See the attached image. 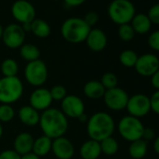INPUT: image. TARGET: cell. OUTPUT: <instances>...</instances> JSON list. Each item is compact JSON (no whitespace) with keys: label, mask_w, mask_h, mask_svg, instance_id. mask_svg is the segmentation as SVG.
Masks as SVG:
<instances>
[{"label":"cell","mask_w":159,"mask_h":159,"mask_svg":"<svg viewBox=\"0 0 159 159\" xmlns=\"http://www.w3.org/2000/svg\"><path fill=\"white\" fill-rule=\"evenodd\" d=\"M24 94V84L16 77H2L0 79V103L11 105L17 102Z\"/></svg>","instance_id":"cell-4"},{"label":"cell","mask_w":159,"mask_h":159,"mask_svg":"<svg viewBox=\"0 0 159 159\" xmlns=\"http://www.w3.org/2000/svg\"><path fill=\"white\" fill-rule=\"evenodd\" d=\"M25 78L30 85L41 87L48 79V67L44 61L38 59L28 62L25 68Z\"/></svg>","instance_id":"cell-7"},{"label":"cell","mask_w":159,"mask_h":159,"mask_svg":"<svg viewBox=\"0 0 159 159\" xmlns=\"http://www.w3.org/2000/svg\"><path fill=\"white\" fill-rule=\"evenodd\" d=\"M21 159H40V157L36 153H34L33 152H30L24 155H21Z\"/></svg>","instance_id":"cell-41"},{"label":"cell","mask_w":159,"mask_h":159,"mask_svg":"<svg viewBox=\"0 0 159 159\" xmlns=\"http://www.w3.org/2000/svg\"><path fill=\"white\" fill-rule=\"evenodd\" d=\"M138 54L136 52L132 50H125L123 51L119 55V61L120 63L126 67H133L136 65V62L138 60Z\"/></svg>","instance_id":"cell-28"},{"label":"cell","mask_w":159,"mask_h":159,"mask_svg":"<svg viewBox=\"0 0 159 159\" xmlns=\"http://www.w3.org/2000/svg\"><path fill=\"white\" fill-rule=\"evenodd\" d=\"M147 16L152 24L159 25V3L154 4L150 8Z\"/></svg>","instance_id":"cell-33"},{"label":"cell","mask_w":159,"mask_h":159,"mask_svg":"<svg viewBox=\"0 0 159 159\" xmlns=\"http://www.w3.org/2000/svg\"><path fill=\"white\" fill-rule=\"evenodd\" d=\"M43 135L54 139L64 137L68 129L67 117L55 108H49L42 111L39 123Z\"/></svg>","instance_id":"cell-1"},{"label":"cell","mask_w":159,"mask_h":159,"mask_svg":"<svg viewBox=\"0 0 159 159\" xmlns=\"http://www.w3.org/2000/svg\"><path fill=\"white\" fill-rule=\"evenodd\" d=\"M135 32L130 24H125L119 25L118 29V36L123 41H130L135 37Z\"/></svg>","instance_id":"cell-31"},{"label":"cell","mask_w":159,"mask_h":159,"mask_svg":"<svg viewBox=\"0 0 159 159\" xmlns=\"http://www.w3.org/2000/svg\"><path fill=\"white\" fill-rule=\"evenodd\" d=\"M148 44L152 50L159 52V30L151 33L148 38Z\"/></svg>","instance_id":"cell-34"},{"label":"cell","mask_w":159,"mask_h":159,"mask_svg":"<svg viewBox=\"0 0 159 159\" xmlns=\"http://www.w3.org/2000/svg\"><path fill=\"white\" fill-rule=\"evenodd\" d=\"M91 29L83 18L70 17L62 24L61 35L67 42L79 44L85 41Z\"/></svg>","instance_id":"cell-3"},{"label":"cell","mask_w":159,"mask_h":159,"mask_svg":"<svg viewBox=\"0 0 159 159\" xmlns=\"http://www.w3.org/2000/svg\"><path fill=\"white\" fill-rule=\"evenodd\" d=\"M100 83L102 84V85L104 86V88L106 90L109 89H112L114 87H117L118 84V78L117 76L112 73V72H106L103 74V76L101 77V81Z\"/></svg>","instance_id":"cell-30"},{"label":"cell","mask_w":159,"mask_h":159,"mask_svg":"<svg viewBox=\"0 0 159 159\" xmlns=\"http://www.w3.org/2000/svg\"><path fill=\"white\" fill-rule=\"evenodd\" d=\"M83 19L84 20V22L90 27H92V26H94V25H96L98 24V15L95 11H89L88 13L85 14L84 18H83Z\"/></svg>","instance_id":"cell-36"},{"label":"cell","mask_w":159,"mask_h":159,"mask_svg":"<svg viewBox=\"0 0 159 159\" xmlns=\"http://www.w3.org/2000/svg\"><path fill=\"white\" fill-rule=\"evenodd\" d=\"M125 109L128 115L139 119L144 117L151 111L150 98L144 94L133 95L132 97H129Z\"/></svg>","instance_id":"cell-8"},{"label":"cell","mask_w":159,"mask_h":159,"mask_svg":"<svg viewBox=\"0 0 159 159\" xmlns=\"http://www.w3.org/2000/svg\"><path fill=\"white\" fill-rule=\"evenodd\" d=\"M147 141L140 139L132 141L128 147V153L133 159H142L147 153Z\"/></svg>","instance_id":"cell-23"},{"label":"cell","mask_w":159,"mask_h":159,"mask_svg":"<svg viewBox=\"0 0 159 159\" xmlns=\"http://www.w3.org/2000/svg\"><path fill=\"white\" fill-rule=\"evenodd\" d=\"M11 14L21 25L32 23L36 19V9L27 0H16L11 6Z\"/></svg>","instance_id":"cell-10"},{"label":"cell","mask_w":159,"mask_h":159,"mask_svg":"<svg viewBox=\"0 0 159 159\" xmlns=\"http://www.w3.org/2000/svg\"><path fill=\"white\" fill-rule=\"evenodd\" d=\"M106 92V89L100 83V81H89L84 86V93L86 98L97 100L99 98H103V96Z\"/></svg>","instance_id":"cell-20"},{"label":"cell","mask_w":159,"mask_h":159,"mask_svg":"<svg viewBox=\"0 0 159 159\" xmlns=\"http://www.w3.org/2000/svg\"><path fill=\"white\" fill-rule=\"evenodd\" d=\"M110 19L116 25L130 24L136 15V9L130 0H113L108 8Z\"/></svg>","instance_id":"cell-5"},{"label":"cell","mask_w":159,"mask_h":159,"mask_svg":"<svg viewBox=\"0 0 159 159\" xmlns=\"http://www.w3.org/2000/svg\"><path fill=\"white\" fill-rule=\"evenodd\" d=\"M18 117L22 124L27 126H35L39 123L40 114L39 111L35 110L30 105H25L20 108L18 111Z\"/></svg>","instance_id":"cell-18"},{"label":"cell","mask_w":159,"mask_h":159,"mask_svg":"<svg viewBox=\"0 0 159 159\" xmlns=\"http://www.w3.org/2000/svg\"><path fill=\"white\" fill-rule=\"evenodd\" d=\"M153 149H154V152L159 154V136L156 137L154 139V142H153Z\"/></svg>","instance_id":"cell-42"},{"label":"cell","mask_w":159,"mask_h":159,"mask_svg":"<svg viewBox=\"0 0 159 159\" xmlns=\"http://www.w3.org/2000/svg\"><path fill=\"white\" fill-rule=\"evenodd\" d=\"M0 70L3 77H16L19 72V66L14 59L7 58L1 63Z\"/></svg>","instance_id":"cell-26"},{"label":"cell","mask_w":159,"mask_h":159,"mask_svg":"<svg viewBox=\"0 0 159 159\" xmlns=\"http://www.w3.org/2000/svg\"><path fill=\"white\" fill-rule=\"evenodd\" d=\"M87 135L90 139L100 142L106 138L111 137L115 130V123L111 115L104 111L94 113L86 123Z\"/></svg>","instance_id":"cell-2"},{"label":"cell","mask_w":159,"mask_h":159,"mask_svg":"<svg viewBox=\"0 0 159 159\" xmlns=\"http://www.w3.org/2000/svg\"><path fill=\"white\" fill-rule=\"evenodd\" d=\"M23 29L25 30V32H28V31H31V23H26V24H23L21 25Z\"/></svg>","instance_id":"cell-44"},{"label":"cell","mask_w":159,"mask_h":159,"mask_svg":"<svg viewBox=\"0 0 159 159\" xmlns=\"http://www.w3.org/2000/svg\"><path fill=\"white\" fill-rule=\"evenodd\" d=\"M99 143H100L101 152L106 155H113L119 150L118 141L112 136L106 138L105 139L101 140Z\"/></svg>","instance_id":"cell-27"},{"label":"cell","mask_w":159,"mask_h":159,"mask_svg":"<svg viewBox=\"0 0 159 159\" xmlns=\"http://www.w3.org/2000/svg\"><path fill=\"white\" fill-rule=\"evenodd\" d=\"M79 120H80V122H82V123H87V121H88V116L86 115V113L84 112V113H83L81 116H80L79 118H78Z\"/></svg>","instance_id":"cell-43"},{"label":"cell","mask_w":159,"mask_h":159,"mask_svg":"<svg viewBox=\"0 0 159 159\" xmlns=\"http://www.w3.org/2000/svg\"><path fill=\"white\" fill-rule=\"evenodd\" d=\"M2 40L10 49H20L25 44V32L19 24H11L4 27Z\"/></svg>","instance_id":"cell-9"},{"label":"cell","mask_w":159,"mask_h":159,"mask_svg":"<svg viewBox=\"0 0 159 159\" xmlns=\"http://www.w3.org/2000/svg\"><path fill=\"white\" fill-rule=\"evenodd\" d=\"M155 136V132L152 128L151 127H144L143 129V133H142V139H144L145 141L148 140H152L154 139Z\"/></svg>","instance_id":"cell-38"},{"label":"cell","mask_w":159,"mask_h":159,"mask_svg":"<svg viewBox=\"0 0 159 159\" xmlns=\"http://www.w3.org/2000/svg\"><path fill=\"white\" fill-rule=\"evenodd\" d=\"M131 26L135 33L143 35L150 31L152 23L150 19L148 18L147 14L144 13H139L134 16V18L131 21Z\"/></svg>","instance_id":"cell-21"},{"label":"cell","mask_w":159,"mask_h":159,"mask_svg":"<svg viewBox=\"0 0 159 159\" xmlns=\"http://www.w3.org/2000/svg\"><path fill=\"white\" fill-rule=\"evenodd\" d=\"M3 136V125H2V123H0V139Z\"/></svg>","instance_id":"cell-46"},{"label":"cell","mask_w":159,"mask_h":159,"mask_svg":"<svg viewBox=\"0 0 159 159\" xmlns=\"http://www.w3.org/2000/svg\"><path fill=\"white\" fill-rule=\"evenodd\" d=\"M85 42L87 47L93 52L103 51L108 43V38L104 31L99 28H93L90 30Z\"/></svg>","instance_id":"cell-16"},{"label":"cell","mask_w":159,"mask_h":159,"mask_svg":"<svg viewBox=\"0 0 159 159\" xmlns=\"http://www.w3.org/2000/svg\"><path fill=\"white\" fill-rule=\"evenodd\" d=\"M53 1H57V0H53Z\"/></svg>","instance_id":"cell-47"},{"label":"cell","mask_w":159,"mask_h":159,"mask_svg":"<svg viewBox=\"0 0 159 159\" xmlns=\"http://www.w3.org/2000/svg\"><path fill=\"white\" fill-rule=\"evenodd\" d=\"M51 97L52 98V101H62L66 96V89L60 84L54 85L50 90Z\"/></svg>","instance_id":"cell-32"},{"label":"cell","mask_w":159,"mask_h":159,"mask_svg":"<svg viewBox=\"0 0 159 159\" xmlns=\"http://www.w3.org/2000/svg\"><path fill=\"white\" fill-rule=\"evenodd\" d=\"M35 139L28 132H22L16 136L13 141V150L20 155L32 152Z\"/></svg>","instance_id":"cell-17"},{"label":"cell","mask_w":159,"mask_h":159,"mask_svg":"<svg viewBox=\"0 0 159 159\" xmlns=\"http://www.w3.org/2000/svg\"><path fill=\"white\" fill-rule=\"evenodd\" d=\"M120 136L127 141H135L142 139L144 125L139 118L126 115L121 118L117 125Z\"/></svg>","instance_id":"cell-6"},{"label":"cell","mask_w":159,"mask_h":159,"mask_svg":"<svg viewBox=\"0 0 159 159\" xmlns=\"http://www.w3.org/2000/svg\"><path fill=\"white\" fill-rule=\"evenodd\" d=\"M20 55L21 57L28 62H32L35 60L39 59L40 56V51L39 49L31 43H25L20 47Z\"/></svg>","instance_id":"cell-25"},{"label":"cell","mask_w":159,"mask_h":159,"mask_svg":"<svg viewBox=\"0 0 159 159\" xmlns=\"http://www.w3.org/2000/svg\"><path fill=\"white\" fill-rule=\"evenodd\" d=\"M29 103L30 106L38 111H44L45 110L51 108L52 98L51 97L50 90L43 87H38L30 95Z\"/></svg>","instance_id":"cell-14"},{"label":"cell","mask_w":159,"mask_h":159,"mask_svg":"<svg viewBox=\"0 0 159 159\" xmlns=\"http://www.w3.org/2000/svg\"><path fill=\"white\" fill-rule=\"evenodd\" d=\"M63 1L66 6L70 8H74V7H79L83 5L86 0H63Z\"/></svg>","instance_id":"cell-39"},{"label":"cell","mask_w":159,"mask_h":159,"mask_svg":"<svg viewBox=\"0 0 159 159\" xmlns=\"http://www.w3.org/2000/svg\"><path fill=\"white\" fill-rule=\"evenodd\" d=\"M3 30H4V27L0 25V39H2V36H3Z\"/></svg>","instance_id":"cell-45"},{"label":"cell","mask_w":159,"mask_h":159,"mask_svg":"<svg viewBox=\"0 0 159 159\" xmlns=\"http://www.w3.org/2000/svg\"><path fill=\"white\" fill-rule=\"evenodd\" d=\"M101 153L100 143L94 139L84 141L80 148V155L83 159H98Z\"/></svg>","instance_id":"cell-19"},{"label":"cell","mask_w":159,"mask_h":159,"mask_svg":"<svg viewBox=\"0 0 159 159\" xmlns=\"http://www.w3.org/2000/svg\"><path fill=\"white\" fill-rule=\"evenodd\" d=\"M15 111L11 105L1 104L0 105V123H9L13 120Z\"/></svg>","instance_id":"cell-29"},{"label":"cell","mask_w":159,"mask_h":159,"mask_svg":"<svg viewBox=\"0 0 159 159\" xmlns=\"http://www.w3.org/2000/svg\"><path fill=\"white\" fill-rule=\"evenodd\" d=\"M31 32L39 39H45L51 34V26L46 21L36 18L31 23Z\"/></svg>","instance_id":"cell-24"},{"label":"cell","mask_w":159,"mask_h":159,"mask_svg":"<svg viewBox=\"0 0 159 159\" xmlns=\"http://www.w3.org/2000/svg\"><path fill=\"white\" fill-rule=\"evenodd\" d=\"M52 152L57 159H71L74 155L75 149L73 143L65 137L52 139Z\"/></svg>","instance_id":"cell-15"},{"label":"cell","mask_w":159,"mask_h":159,"mask_svg":"<svg viewBox=\"0 0 159 159\" xmlns=\"http://www.w3.org/2000/svg\"><path fill=\"white\" fill-rule=\"evenodd\" d=\"M0 159H21V155L12 150H4L0 153Z\"/></svg>","instance_id":"cell-37"},{"label":"cell","mask_w":159,"mask_h":159,"mask_svg":"<svg viewBox=\"0 0 159 159\" xmlns=\"http://www.w3.org/2000/svg\"><path fill=\"white\" fill-rule=\"evenodd\" d=\"M52 139L43 135L34 140L32 152L39 157L47 155L50 152H52Z\"/></svg>","instance_id":"cell-22"},{"label":"cell","mask_w":159,"mask_h":159,"mask_svg":"<svg viewBox=\"0 0 159 159\" xmlns=\"http://www.w3.org/2000/svg\"><path fill=\"white\" fill-rule=\"evenodd\" d=\"M151 111L159 115V90H156L150 98Z\"/></svg>","instance_id":"cell-35"},{"label":"cell","mask_w":159,"mask_h":159,"mask_svg":"<svg viewBox=\"0 0 159 159\" xmlns=\"http://www.w3.org/2000/svg\"><path fill=\"white\" fill-rule=\"evenodd\" d=\"M85 106L81 98L75 95H67L61 101V111L68 118H79L84 113Z\"/></svg>","instance_id":"cell-13"},{"label":"cell","mask_w":159,"mask_h":159,"mask_svg":"<svg viewBox=\"0 0 159 159\" xmlns=\"http://www.w3.org/2000/svg\"><path fill=\"white\" fill-rule=\"evenodd\" d=\"M151 84L154 89L159 90V69L151 77Z\"/></svg>","instance_id":"cell-40"},{"label":"cell","mask_w":159,"mask_h":159,"mask_svg":"<svg viewBox=\"0 0 159 159\" xmlns=\"http://www.w3.org/2000/svg\"><path fill=\"white\" fill-rule=\"evenodd\" d=\"M134 67L140 76L152 77L159 69V58L152 53H144L138 57Z\"/></svg>","instance_id":"cell-12"},{"label":"cell","mask_w":159,"mask_h":159,"mask_svg":"<svg viewBox=\"0 0 159 159\" xmlns=\"http://www.w3.org/2000/svg\"><path fill=\"white\" fill-rule=\"evenodd\" d=\"M128 94L120 87H114L112 89L106 90L103 99L105 105L111 111H122L126 108L128 101Z\"/></svg>","instance_id":"cell-11"}]
</instances>
